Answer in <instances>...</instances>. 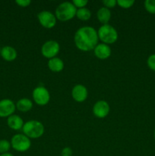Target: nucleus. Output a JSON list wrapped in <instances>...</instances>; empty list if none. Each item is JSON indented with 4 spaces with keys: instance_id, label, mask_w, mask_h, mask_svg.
<instances>
[{
    "instance_id": "25",
    "label": "nucleus",
    "mask_w": 155,
    "mask_h": 156,
    "mask_svg": "<svg viewBox=\"0 0 155 156\" xmlns=\"http://www.w3.org/2000/svg\"><path fill=\"white\" fill-rule=\"evenodd\" d=\"M15 3L21 7H27L31 3V2L30 0H17L15 1Z\"/></svg>"
},
{
    "instance_id": "3",
    "label": "nucleus",
    "mask_w": 155,
    "mask_h": 156,
    "mask_svg": "<svg viewBox=\"0 0 155 156\" xmlns=\"http://www.w3.org/2000/svg\"><path fill=\"white\" fill-rule=\"evenodd\" d=\"M23 132L28 138L36 139L42 136L44 133V126L38 120H29L23 126Z\"/></svg>"
},
{
    "instance_id": "19",
    "label": "nucleus",
    "mask_w": 155,
    "mask_h": 156,
    "mask_svg": "<svg viewBox=\"0 0 155 156\" xmlns=\"http://www.w3.org/2000/svg\"><path fill=\"white\" fill-rule=\"evenodd\" d=\"M11 148V143L6 140H0V153H7Z\"/></svg>"
},
{
    "instance_id": "7",
    "label": "nucleus",
    "mask_w": 155,
    "mask_h": 156,
    "mask_svg": "<svg viewBox=\"0 0 155 156\" xmlns=\"http://www.w3.org/2000/svg\"><path fill=\"white\" fill-rule=\"evenodd\" d=\"M59 44L57 41H48L43 44L41 48V53L43 55L44 57L48 58V59H52L54 58L56 55L59 53Z\"/></svg>"
},
{
    "instance_id": "27",
    "label": "nucleus",
    "mask_w": 155,
    "mask_h": 156,
    "mask_svg": "<svg viewBox=\"0 0 155 156\" xmlns=\"http://www.w3.org/2000/svg\"><path fill=\"white\" fill-rule=\"evenodd\" d=\"M0 156H13V155H12L11 153H4V154H1Z\"/></svg>"
},
{
    "instance_id": "13",
    "label": "nucleus",
    "mask_w": 155,
    "mask_h": 156,
    "mask_svg": "<svg viewBox=\"0 0 155 156\" xmlns=\"http://www.w3.org/2000/svg\"><path fill=\"white\" fill-rule=\"evenodd\" d=\"M0 54L5 60L9 62L15 60L17 58V51L14 47L10 46H5L2 47L0 51Z\"/></svg>"
},
{
    "instance_id": "17",
    "label": "nucleus",
    "mask_w": 155,
    "mask_h": 156,
    "mask_svg": "<svg viewBox=\"0 0 155 156\" xmlns=\"http://www.w3.org/2000/svg\"><path fill=\"white\" fill-rule=\"evenodd\" d=\"M17 108L21 112H27L33 108V103L28 98H21L17 102Z\"/></svg>"
},
{
    "instance_id": "26",
    "label": "nucleus",
    "mask_w": 155,
    "mask_h": 156,
    "mask_svg": "<svg viewBox=\"0 0 155 156\" xmlns=\"http://www.w3.org/2000/svg\"><path fill=\"white\" fill-rule=\"evenodd\" d=\"M61 155L62 156H71L72 155V150L71 148L65 147L62 150Z\"/></svg>"
},
{
    "instance_id": "22",
    "label": "nucleus",
    "mask_w": 155,
    "mask_h": 156,
    "mask_svg": "<svg viewBox=\"0 0 155 156\" xmlns=\"http://www.w3.org/2000/svg\"><path fill=\"white\" fill-rule=\"evenodd\" d=\"M147 66L153 71H155V54L150 55L147 61Z\"/></svg>"
},
{
    "instance_id": "5",
    "label": "nucleus",
    "mask_w": 155,
    "mask_h": 156,
    "mask_svg": "<svg viewBox=\"0 0 155 156\" xmlns=\"http://www.w3.org/2000/svg\"><path fill=\"white\" fill-rule=\"evenodd\" d=\"M30 138L25 136L24 134H17L15 135L11 141V146H12L15 150L18 152H24L28 150L30 147Z\"/></svg>"
},
{
    "instance_id": "1",
    "label": "nucleus",
    "mask_w": 155,
    "mask_h": 156,
    "mask_svg": "<svg viewBox=\"0 0 155 156\" xmlns=\"http://www.w3.org/2000/svg\"><path fill=\"white\" fill-rule=\"evenodd\" d=\"M74 44L78 49L82 51L94 50L98 44V35L95 29L92 27H82L74 34Z\"/></svg>"
},
{
    "instance_id": "10",
    "label": "nucleus",
    "mask_w": 155,
    "mask_h": 156,
    "mask_svg": "<svg viewBox=\"0 0 155 156\" xmlns=\"http://www.w3.org/2000/svg\"><path fill=\"white\" fill-rule=\"evenodd\" d=\"M109 112V104L105 101H99L93 107V113L98 118H104Z\"/></svg>"
},
{
    "instance_id": "9",
    "label": "nucleus",
    "mask_w": 155,
    "mask_h": 156,
    "mask_svg": "<svg viewBox=\"0 0 155 156\" xmlns=\"http://www.w3.org/2000/svg\"><path fill=\"white\" fill-rule=\"evenodd\" d=\"M15 103L10 99H3L0 101V117H9L15 111Z\"/></svg>"
},
{
    "instance_id": "29",
    "label": "nucleus",
    "mask_w": 155,
    "mask_h": 156,
    "mask_svg": "<svg viewBox=\"0 0 155 156\" xmlns=\"http://www.w3.org/2000/svg\"><path fill=\"white\" fill-rule=\"evenodd\" d=\"M0 51H1V50H0Z\"/></svg>"
},
{
    "instance_id": "21",
    "label": "nucleus",
    "mask_w": 155,
    "mask_h": 156,
    "mask_svg": "<svg viewBox=\"0 0 155 156\" xmlns=\"http://www.w3.org/2000/svg\"><path fill=\"white\" fill-rule=\"evenodd\" d=\"M134 3H135L134 0H118L117 1V4L123 9H129L133 5Z\"/></svg>"
},
{
    "instance_id": "8",
    "label": "nucleus",
    "mask_w": 155,
    "mask_h": 156,
    "mask_svg": "<svg viewBox=\"0 0 155 156\" xmlns=\"http://www.w3.org/2000/svg\"><path fill=\"white\" fill-rule=\"evenodd\" d=\"M38 20L41 25L45 28H52L56 25V18L49 11H42L37 15Z\"/></svg>"
},
{
    "instance_id": "2",
    "label": "nucleus",
    "mask_w": 155,
    "mask_h": 156,
    "mask_svg": "<svg viewBox=\"0 0 155 156\" xmlns=\"http://www.w3.org/2000/svg\"><path fill=\"white\" fill-rule=\"evenodd\" d=\"M77 8L70 2H65L59 5L56 10V18L59 21H67L76 15Z\"/></svg>"
},
{
    "instance_id": "18",
    "label": "nucleus",
    "mask_w": 155,
    "mask_h": 156,
    "mask_svg": "<svg viewBox=\"0 0 155 156\" xmlns=\"http://www.w3.org/2000/svg\"><path fill=\"white\" fill-rule=\"evenodd\" d=\"M76 16L81 21H88L91 18V12L87 8H81V9H78L76 12Z\"/></svg>"
},
{
    "instance_id": "20",
    "label": "nucleus",
    "mask_w": 155,
    "mask_h": 156,
    "mask_svg": "<svg viewBox=\"0 0 155 156\" xmlns=\"http://www.w3.org/2000/svg\"><path fill=\"white\" fill-rule=\"evenodd\" d=\"M144 8L149 13L155 14V0H146L144 2Z\"/></svg>"
},
{
    "instance_id": "12",
    "label": "nucleus",
    "mask_w": 155,
    "mask_h": 156,
    "mask_svg": "<svg viewBox=\"0 0 155 156\" xmlns=\"http://www.w3.org/2000/svg\"><path fill=\"white\" fill-rule=\"evenodd\" d=\"M94 54L100 59H106L111 55V49L106 44H99L94 50Z\"/></svg>"
},
{
    "instance_id": "14",
    "label": "nucleus",
    "mask_w": 155,
    "mask_h": 156,
    "mask_svg": "<svg viewBox=\"0 0 155 156\" xmlns=\"http://www.w3.org/2000/svg\"><path fill=\"white\" fill-rule=\"evenodd\" d=\"M7 123L8 126L14 130H19L24 124L22 118L18 115H11L8 117Z\"/></svg>"
},
{
    "instance_id": "24",
    "label": "nucleus",
    "mask_w": 155,
    "mask_h": 156,
    "mask_svg": "<svg viewBox=\"0 0 155 156\" xmlns=\"http://www.w3.org/2000/svg\"><path fill=\"white\" fill-rule=\"evenodd\" d=\"M103 3L106 6V8L108 9V8L115 7V5L117 4V1H115V0H104V1H103Z\"/></svg>"
},
{
    "instance_id": "16",
    "label": "nucleus",
    "mask_w": 155,
    "mask_h": 156,
    "mask_svg": "<svg viewBox=\"0 0 155 156\" xmlns=\"http://www.w3.org/2000/svg\"><path fill=\"white\" fill-rule=\"evenodd\" d=\"M97 18L103 24H107L111 18V12L109 9L102 7L97 12Z\"/></svg>"
},
{
    "instance_id": "11",
    "label": "nucleus",
    "mask_w": 155,
    "mask_h": 156,
    "mask_svg": "<svg viewBox=\"0 0 155 156\" xmlns=\"http://www.w3.org/2000/svg\"><path fill=\"white\" fill-rule=\"evenodd\" d=\"M88 93L86 87L80 85V84L74 85L71 91L72 98L74 101L78 102H83L84 101L86 100L88 98Z\"/></svg>"
},
{
    "instance_id": "23",
    "label": "nucleus",
    "mask_w": 155,
    "mask_h": 156,
    "mask_svg": "<svg viewBox=\"0 0 155 156\" xmlns=\"http://www.w3.org/2000/svg\"><path fill=\"white\" fill-rule=\"evenodd\" d=\"M72 3L76 8L81 9V8H84V6L87 5L88 1H87V0H74Z\"/></svg>"
},
{
    "instance_id": "15",
    "label": "nucleus",
    "mask_w": 155,
    "mask_h": 156,
    "mask_svg": "<svg viewBox=\"0 0 155 156\" xmlns=\"http://www.w3.org/2000/svg\"><path fill=\"white\" fill-rule=\"evenodd\" d=\"M48 66L51 71L55 73L61 72L64 68V62L60 58L54 57L49 60Z\"/></svg>"
},
{
    "instance_id": "28",
    "label": "nucleus",
    "mask_w": 155,
    "mask_h": 156,
    "mask_svg": "<svg viewBox=\"0 0 155 156\" xmlns=\"http://www.w3.org/2000/svg\"><path fill=\"white\" fill-rule=\"evenodd\" d=\"M153 135H154V140H155V129H154V134H153Z\"/></svg>"
},
{
    "instance_id": "4",
    "label": "nucleus",
    "mask_w": 155,
    "mask_h": 156,
    "mask_svg": "<svg viewBox=\"0 0 155 156\" xmlns=\"http://www.w3.org/2000/svg\"><path fill=\"white\" fill-rule=\"evenodd\" d=\"M98 38L106 44H112L118 39V33L112 26L109 24H103L97 31Z\"/></svg>"
},
{
    "instance_id": "6",
    "label": "nucleus",
    "mask_w": 155,
    "mask_h": 156,
    "mask_svg": "<svg viewBox=\"0 0 155 156\" xmlns=\"http://www.w3.org/2000/svg\"><path fill=\"white\" fill-rule=\"evenodd\" d=\"M32 95L35 103L40 106H44L50 101V94L48 90L43 86H38L34 88Z\"/></svg>"
}]
</instances>
